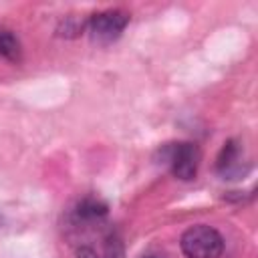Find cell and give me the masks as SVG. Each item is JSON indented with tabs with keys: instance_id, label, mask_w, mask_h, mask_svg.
<instances>
[{
	"instance_id": "4",
	"label": "cell",
	"mask_w": 258,
	"mask_h": 258,
	"mask_svg": "<svg viewBox=\"0 0 258 258\" xmlns=\"http://www.w3.org/2000/svg\"><path fill=\"white\" fill-rule=\"evenodd\" d=\"M240 147L234 143V141H228L224 143L222 147V153L218 157V171L228 177V179H234L236 175L242 173V161H240Z\"/></svg>"
},
{
	"instance_id": "3",
	"label": "cell",
	"mask_w": 258,
	"mask_h": 258,
	"mask_svg": "<svg viewBox=\"0 0 258 258\" xmlns=\"http://www.w3.org/2000/svg\"><path fill=\"white\" fill-rule=\"evenodd\" d=\"M127 24H129V14L125 10H103L87 20V32L95 44L105 46L115 42Z\"/></svg>"
},
{
	"instance_id": "7",
	"label": "cell",
	"mask_w": 258,
	"mask_h": 258,
	"mask_svg": "<svg viewBox=\"0 0 258 258\" xmlns=\"http://www.w3.org/2000/svg\"><path fill=\"white\" fill-rule=\"evenodd\" d=\"M103 258H125V248H123V242L119 236L111 234L105 242V254Z\"/></svg>"
},
{
	"instance_id": "2",
	"label": "cell",
	"mask_w": 258,
	"mask_h": 258,
	"mask_svg": "<svg viewBox=\"0 0 258 258\" xmlns=\"http://www.w3.org/2000/svg\"><path fill=\"white\" fill-rule=\"evenodd\" d=\"M161 159L169 167V171L183 181H189L196 177L202 153L196 143L189 141H179V143H169L161 147Z\"/></svg>"
},
{
	"instance_id": "6",
	"label": "cell",
	"mask_w": 258,
	"mask_h": 258,
	"mask_svg": "<svg viewBox=\"0 0 258 258\" xmlns=\"http://www.w3.org/2000/svg\"><path fill=\"white\" fill-rule=\"evenodd\" d=\"M0 56L6 60H20V42L12 34V30L0 28Z\"/></svg>"
},
{
	"instance_id": "1",
	"label": "cell",
	"mask_w": 258,
	"mask_h": 258,
	"mask_svg": "<svg viewBox=\"0 0 258 258\" xmlns=\"http://www.w3.org/2000/svg\"><path fill=\"white\" fill-rule=\"evenodd\" d=\"M179 246L187 258H220L224 252V238L212 226L198 224L181 234Z\"/></svg>"
},
{
	"instance_id": "8",
	"label": "cell",
	"mask_w": 258,
	"mask_h": 258,
	"mask_svg": "<svg viewBox=\"0 0 258 258\" xmlns=\"http://www.w3.org/2000/svg\"><path fill=\"white\" fill-rule=\"evenodd\" d=\"M77 258H97V256H95V252L91 248H81L79 254H77Z\"/></svg>"
},
{
	"instance_id": "9",
	"label": "cell",
	"mask_w": 258,
	"mask_h": 258,
	"mask_svg": "<svg viewBox=\"0 0 258 258\" xmlns=\"http://www.w3.org/2000/svg\"><path fill=\"white\" fill-rule=\"evenodd\" d=\"M143 258H157V256H143Z\"/></svg>"
},
{
	"instance_id": "5",
	"label": "cell",
	"mask_w": 258,
	"mask_h": 258,
	"mask_svg": "<svg viewBox=\"0 0 258 258\" xmlns=\"http://www.w3.org/2000/svg\"><path fill=\"white\" fill-rule=\"evenodd\" d=\"M107 214V206L101 202V200H95V198H87L79 204L77 208V220H83V222H93V220H99Z\"/></svg>"
}]
</instances>
